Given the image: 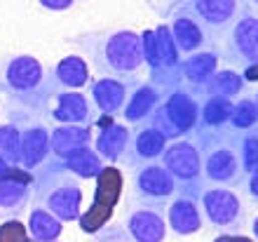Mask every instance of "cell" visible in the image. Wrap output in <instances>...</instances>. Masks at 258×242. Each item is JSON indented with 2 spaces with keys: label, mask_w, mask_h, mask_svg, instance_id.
<instances>
[{
  "label": "cell",
  "mask_w": 258,
  "mask_h": 242,
  "mask_svg": "<svg viewBox=\"0 0 258 242\" xmlns=\"http://www.w3.org/2000/svg\"><path fill=\"white\" fill-rule=\"evenodd\" d=\"M71 42L87 52V57L103 78L129 82L146 61L141 35L134 31H94V33L71 38Z\"/></svg>",
  "instance_id": "cell-1"
},
{
  "label": "cell",
  "mask_w": 258,
  "mask_h": 242,
  "mask_svg": "<svg viewBox=\"0 0 258 242\" xmlns=\"http://www.w3.org/2000/svg\"><path fill=\"white\" fill-rule=\"evenodd\" d=\"M54 71H45L40 61L31 54H17L0 68V87L26 108L45 106L49 99L59 96V80H54Z\"/></svg>",
  "instance_id": "cell-2"
},
{
  "label": "cell",
  "mask_w": 258,
  "mask_h": 242,
  "mask_svg": "<svg viewBox=\"0 0 258 242\" xmlns=\"http://www.w3.org/2000/svg\"><path fill=\"white\" fill-rule=\"evenodd\" d=\"M197 141L202 155V172L214 183H235L242 179L244 165H242V139L237 136L239 129L225 132L221 127H207L200 125Z\"/></svg>",
  "instance_id": "cell-3"
},
{
  "label": "cell",
  "mask_w": 258,
  "mask_h": 242,
  "mask_svg": "<svg viewBox=\"0 0 258 242\" xmlns=\"http://www.w3.org/2000/svg\"><path fill=\"white\" fill-rule=\"evenodd\" d=\"M153 127H157L167 139H176L183 136L200 125V106L192 92L183 87H176L167 92L157 108L150 113Z\"/></svg>",
  "instance_id": "cell-4"
},
{
  "label": "cell",
  "mask_w": 258,
  "mask_h": 242,
  "mask_svg": "<svg viewBox=\"0 0 258 242\" xmlns=\"http://www.w3.org/2000/svg\"><path fill=\"white\" fill-rule=\"evenodd\" d=\"M188 10L211 40H225L235 24L249 12L246 0H192Z\"/></svg>",
  "instance_id": "cell-5"
},
{
  "label": "cell",
  "mask_w": 258,
  "mask_h": 242,
  "mask_svg": "<svg viewBox=\"0 0 258 242\" xmlns=\"http://www.w3.org/2000/svg\"><path fill=\"white\" fill-rule=\"evenodd\" d=\"M122 172L117 167H103V172L96 176V193L94 202L85 214L78 219L80 228L85 233H99L106 228V223L110 221V216L115 212V205L120 202L122 195Z\"/></svg>",
  "instance_id": "cell-6"
},
{
  "label": "cell",
  "mask_w": 258,
  "mask_h": 242,
  "mask_svg": "<svg viewBox=\"0 0 258 242\" xmlns=\"http://www.w3.org/2000/svg\"><path fill=\"white\" fill-rule=\"evenodd\" d=\"M223 57L237 66L258 64V17L249 10L223 40Z\"/></svg>",
  "instance_id": "cell-7"
},
{
  "label": "cell",
  "mask_w": 258,
  "mask_h": 242,
  "mask_svg": "<svg viewBox=\"0 0 258 242\" xmlns=\"http://www.w3.org/2000/svg\"><path fill=\"white\" fill-rule=\"evenodd\" d=\"M124 228L134 242H162L167 235V223H164L160 200H146L134 205L124 219Z\"/></svg>",
  "instance_id": "cell-8"
},
{
  "label": "cell",
  "mask_w": 258,
  "mask_h": 242,
  "mask_svg": "<svg viewBox=\"0 0 258 242\" xmlns=\"http://www.w3.org/2000/svg\"><path fill=\"white\" fill-rule=\"evenodd\" d=\"M202 207L216 228H235L244 221V205L237 198V193L225 188H211L202 193Z\"/></svg>",
  "instance_id": "cell-9"
},
{
  "label": "cell",
  "mask_w": 258,
  "mask_h": 242,
  "mask_svg": "<svg viewBox=\"0 0 258 242\" xmlns=\"http://www.w3.org/2000/svg\"><path fill=\"white\" fill-rule=\"evenodd\" d=\"M47 176L52 179V193L45 195V205L49 207V212L61 219V221H75L80 219V205H82V190L73 179L56 174L54 169H49Z\"/></svg>",
  "instance_id": "cell-10"
},
{
  "label": "cell",
  "mask_w": 258,
  "mask_h": 242,
  "mask_svg": "<svg viewBox=\"0 0 258 242\" xmlns=\"http://www.w3.org/2000/svg\"><path fill=\"white\" fill-rule=\"evenodd\" d=\"M164 167L181 181H195L202 172V155L200 148L190 141H174L162 155Z\"/></svg>",
  "instance_id": "cell-11"
},
{
  "label": "cell",
  "mask_w": 258,
  "mask_h": 242,
  "mask_svg": "<svg viewBox=\"0 0 258 242\" xmlns=\"http://www.w3.org/2000/svg\"><path fill=\"white\" fill-rule=\"evenodd\" d=\"M31 186H33V176L21 167H14L10 174L0 176V214L21 212L28 200Z\"/></svg>",
  "instance_id": "cell-12"
},
{
  "label": "cell",
  "mask_w": 258,
  "mask_h": 242,
  "mask_svg": "<svg viewBox=\"0 0 258 242\" xmlns=\"http://www.w3.org/2000/svg\"><path fill=\"white\" fill-rule=\"evenodd\" d=\"M134 186H136V193L148 198V200H164V198H169L176 190L174 176L162 165H148L141 172H136Z\"/></svg>",
  "instance_id": "cell-13"
},
{
  "label": "cell",
  "mask_w": 258,
  "mask_h": 242,
  "mask_svg": "<svg viewBox=\"0 0 258 242\" xmlns=\"http://www.w3.org/2000/svg\"><path fill=\"white\" fill-rule=\"evenodd\" d=\"M171 35H174V42H176L178 52H195L209 40L207 33L202 31V26L195 21V17L190 14V10L185 7L181 12L174 14V21H171Z\"/></svg>",
  "instance_id": "cell-14"
},
{
  "label": "cell",
  "mask_w": 258,
  "mask_h": 242,
  "mask_svg": "<svg viewBox=\"0 0 258 242\" xmlns=\"http://www.w3.org/2000/svg\"><path fill=\"white\" fill-rule=\"evenodd\" d=\"M129 94V85L115 78H101L92 85V96H94L96 106L103 115H115L117 111H122L124 99Z\"/></svg>",
  "instance_id": "cell-15"
},
{
  "label": "cell",
  "mask_w": 258,
  "mask_h": 242,
  "mask_svg": "<svg viewBox=\"0 0 258 242\" xmlns=\"http://www.w3.org/2000/svg\"><path fill=\"white\" fill-rule=\"evenodd\" d=\"M52 118L63 125H75V122L92 120V104L85 94L78 92H61L56 96V106L52 111Z\"/></svg>",
  "instance_id": "cell-16"
},
{
  "label": "cell",
  "mask_w": 258,
  "mask_h": 242,
  "mask_svg": "<svg viewBox=\"0 0 258 242\" xmlns=\"http://www.w3.org/2000/svg\"><path fill=\"white\" fill-rule=\"evenodd\" d=\"M49 132L42 125H35V127H28L24 134H21V167L31 169L38 167L49 153Z\"/></svg>",
  "instance_id": "cell-17"
},
{
  "label": "cell",
  "mask_w": 258,
  "mask_h": 242,
  "mask_svg": "<svg viewBox=\"0 0 258 242\" xmlns=\"http://www.w3.org/2000/svg\"><path fill=\"white\" fill-rule=\"evenodd\" d=\"M218 54L216 52H197L181 61V80L190 82L192 87H204L216 73Z\"/></svg>",
  "instance_id": "cell-18"
},
{
  "label": "cell",
  "mask_w": 258,
  "mask_h": 242,
  "mask_svg": "<svg viewBox=\"0 0 258 242\" xmlns=\"http://www.w3.org/2000/svg\"><path fill=\"white\" fill-rule=\"evenodd\" d=\"M92 141V129L80 127V125H61L52 132V139H49V151L56 155V158H66L68 153H73L75 148L89 146Z\"/></svg>",
  "instance_id": "cell-19"
},
{
  "label": "cell",
  "mask_w": 258,
  "mask_h": 242,
  "mask_svg": "<svg viewBox=\"0 0 258 242\" xmlns=\"http://www.w3.org/2000/svg\"><path fill=\"white\" fill-rule=\"evenodd\" d=\"M162 89L157 85H141L136 87V92L132 94L129 104L124 106V120L127 122H139L143 118H150V113L157 108V104L162 101Z\"/></svg>",
  "instance_id": "cell-20"
},
{
  "label": "cell",
  "mask_w": 258,
  "mask_h": 242,
  "mask_svg": "<svg viewBox=\"0 0 258 242\" xmlns=\"http://www.w3.org/2000/svg\"><path fill=\"white\" fill-rule=\"evenodd\" d=\"M169 223L178 235H192L200 230L202 219H200V209H197L192 198H178L171 202L169 207Z\"/></svg>",
  "instance_id": "cell-21"
},
{
  "label": "cell",
  "mask_w": 258,
  "mask_h": 242,
  "mask_svg": "<svg viewBox=\"0 0 258 242\" xmlns=\"http://www.w3.org/2000/svg\"><path fill=\"white\" fill-rule=\"evenodd\" d=\"M127 146H129V129L124 127V125H117V122L103 127L99 139H96V151H99V155H103V158L110 162L120 160L124 155V151H127Z\"/></svg>",
  "instance_id": "cell-22"
},
{
  "label": "cell",
  "mask_w": 258,
  "mask_h": 242,
  "mask_svg": "<svg viewBox=\"0 0 258 242\" xmlns=\"http://www.w3.org/2000/svg\"><path fill=\"white\" fill-rule=\"evenodd\" d=\"M54 75L61 87H71V89H78V87H85L89 80V68H87V61L78 57V54H68L63 57L54 68Z\"/></svg>",
  "instance_id": "cell-23"
},
{
  "label": "cell",
  "mask_w": 258,
  "mask_h": 242,
  "mask_svg": "<svg viewBox=\"0 0 258 242\" xmlns=\"http://www.w3.org/2000/svg\"><path fill=\"white\" fill-rule=\"evenodd\" d=\"M63 167H66L68 172H73V174L82 176V179H96V176L103 172L101 158L89 146L75 148L73 153H68L66 158H63Z\"/></svg>",
  "instance_id": "cell-24"
},
{
  "label": "cell",
  "mask_w": 258,
  "mask_h": 242,
  "mask_svg": "<svg viewBox=\"0 0 258 242\" xmlns=\"http://www.w3.org/2000/svg\"><path fill=\"white\" fill-rule=\"evenodd\" d=\"M134 158L136 160H155L167 151V136L157 127H143L134 136Z\"/></svg>",
  "instance_id": "cell-25"
},
{
  "label": "cell",
  "mask_w": 258,
  "mask_h": 242,
  "mask_svg": "<svg viewBox=\"0 0 258 242\" xmlns=\"http://www.w3.org/2000/svg\"><path fill=\"white\" fill-rule=\"evenodd\" d=\"M28 228H31V235L38 242H56V237L61 235V219H56L52 212L42 207H35L31 212V221H28Z\"/></svg>",
  "instance_id": "cell-26"
},
{
  "label": "cell",
  "mask_w": 258,
  "mask_h": 242,
  "mask_svg": "<svg viewBox=\"0 0 258 242\" xmlns=\"http://www.w3.org/2000/svg\"><path fill=\"white\" fill-rule=\"evenodd\" d=\"M232 111H235V104H232L228 96H207L202 111H200V125H207V127H223L225 122L232 118Z\"/></svg>",
  "instance_id": "cell-27"
},
{
  "label": "cell",
  "mask_w": 258,
  "mask_h": 242,
  "mask_svg": "<svg viewBox=\"0 0 258 242\" xmlns=\"http://www.w3.org/2000/svg\"><path fill=\"white\" fill-rule=\"evenodd\" d=\"M242 87H244V78L239 73H235V71H218V73L211 75V80L202 87L204 89L202 94H207V96L218 94V96H228L230 99V96L239 94Z\"/></svg>",
  "instance_id": "cell-28"
},
{
  "label": "cell",
  "mask_w": 258,
  "mask_h": 242,
  "mask_svg": "<svg viewBox=\"0 0 258 242\" xmlns=\"http://www.w3.org/2000/svg\"><path fill=\"white\" fill-rule=\"evenodd\" d=\"M0 158L10 167L21 165V134L14 125H3L0 127Z\"/></svg>",
  "instance_id": "cell-29"
},
{
  "label": "cell",
  "mask_w": 258,
  "mask_h": 242,
  "mask_svg": "<svg viewBox=\"0 0 258 242\" xmlns=\"http://www.w3.org/2000/svg\"><path fill=\"white\" fill-rule=\"evenodd\" d=\"M256 122H258V104L253 99H242L232 111L230 125L235 129H239V132H244V129H251Z\"/></svg>",
  "instance_id": "cell-30"
},
{
  "label": "cell",
  "mask_w": 258,
  "mask_h": 242,
  "mask_svg": "<svg viewBox=\"0 0 258 242\" xmlns=\"http://www.w3.org/2000/svg\"><path fill=\"white\" fill-rule=\"evenodd\" d=\"M242 165L249 174L258 169V132H249L242 139Z\"/></svg>",
  "instance_id": "cell-31"
},
{
  "label": "cell",
  "mask_w": 258,
  "mask_h": 242,
  "mask_svg": "<svg viewBox=\"0 0 258 242\" xmlns=\"http://www.w3.org/2000/svg\"><path fill=\"white\" fill-rule=\"evenodd\" d=\"M146 5H148L157 17L167 19L171 14H176V12H181V10H185V7H190L192 0H146Z\"/></svg>",
  "instance_id": "cell-32"
},
{
  "label": "cell",
  "mask_w": 258,
  "mask_h": 242,
  "mask_svg": "<svg viewBox=\"0 0 258 242\" xmlns=\"http://www.w3.org/2000/svg\"><path fill=\"white\" fill-rule=\"evenodd\" d=\"M0 242H31L28 240V230L24 223L17 219H10L0 226Z\"/></svg>",
  "instance_id": "cell-33"
},
{
  "label": "cell",
  "mask_w": 258,
  "mask_h": 242,
  "mask_svg": "<svg viewBox=\"0 0 258 242\" xmlns=\"http://www.w3.org/2000/svg\"><path fill=\"white\" fill-rule=\"evenodd\" d=\"M94 242H134V237L127 233V228L122 226H113V228H101L99 233H94Z\"/></svg>",
  "instance_id": "cell-34"
},
{
  "label": "cell",
  "mask_w": 258,
  "mask_h": 242,
  "mask_svg": "<svg viewBox=\"0 0 258 242\" xmlns=\"http://www.w3.org/2000/svg\"><path fill=\"white\" fill-rule=\"evenodd\" d=\"M38 3L49 12H63V10H71L78 0H38Z\"/></svg>",
  "instance_id": "cell-35"
},
{
  "label": "cell",
  "mask_w": 258,
  "mask_h": 242,
  "mask_svg": "<svg viewBox=\"0 0 258 242\" xmlns=\"http://www.w3.org/2000/svg\"><path fill=\"white\" fill-rule=\"evenodd\" d=\"M249 193L258 200V169H253L251 176H249Z\"/></svg>",
  "instance_id": "cell-36"
},
{
  "label": "cell",
  "mask_w": 258,
  "mask_h": 242,
  "mask_svg": "<svg viewBox=\"0 0 258 242\" xmlns=\"http://www.w3.org/2000/svg\"><path fill=\"white\" fill-rule=\"evenodd\" d=\"M244 80H249V82H256V80H258V64H251V66H246Z\"/></svg>",
  "instance_id": "cell-37"
},
{
  "label": "cell",
  "mask_w": 258,
  "mask_h": 242,
  "mask_svg": "<svg viewBox=\"0 0 258 242\" xmlns=\"http://www.w3.org/2000/svg\"><path fill=\"white\" fill-rule=\"evenodd\" d=\"M214 242H253V240H249V237H244V235H221Z\"/></svg>",
  "instance_id": "cell-38"
},
{
  "label": "cell",
  "mask_w": 258,
  "mask_h": 242,
  "mask_svg": "<svg viewBox=\"0 0 258 242\" xmlns=\"http://www.w3.org/2000/svg\"><path fill=\"white\" fill-rule=\"evenodd\" d=\"M14 167H10V165H7L5 160H3V158H0V176H5V174H10V172H12Z\"/></svg>",
  "instance_id": "cell-39"
},
{
  "label": "cell",
  "mask_w": 258,
  "mask_h": 242,
  "mask_svg": "<svg viewBox=\"0 0 258 242\" xmlns=\"http://www.w3.org/2000/svg\"><path fill=\"white\" fill-rule=\"evenodd\" d=\"M251 228H253V235H256V240H258V216H256V219H253Z\"/></svg>",
  "instance_id": "cell-40"
},
{
  "label": "cell",
  "mask_w": 258,
  "mask_h": 242,
  "mask_svg": "<svg viewBox=\"0 0 258 242\" xmlns=\"http://www.w3.org/2000/svg\"><path fill=\"white\" fill-rule=\"evenodd\" d=\"M249 5H251L253 10H256V12H253V14H256V17H258V0H249Z\"/></svg>",
  "instance_id": "cell-41"
},
{
  "label": "cell",
  "mask_w": 258,
  "mask_h": 242,
  "mask_svg": "<svg viewBox=\"0 0 258 242\" xmlns=\"http://www.w3.org/2000/svg\"><path fill=\"white\" fill-rule=\"evenodd\" d=\"M256 104H258V96H256Z\"/></svg>",
  "instance_id": "cell-42"
},
{
  "label": "cell",
  "mask_w": 258,
  "mask_h": 242,
  "mask_svg": "<svg viewBox=\"0 0 258 242\" xmlns=\"http://www.w3.org/2000/svg\"><path fill=\"white\" fill-rule=\"evenodd\" d=\"M35 242H38V240H35Z\"/></svg>",
  "instance_id": "cell-43"
}]
</instances>
